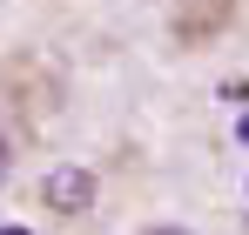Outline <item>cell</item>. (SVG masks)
Wrapping results in <instances>:
<instances>
[{
	"instance_id": "1",
	"label": "cell",
	"mask_w": 249,
	"mask_h": 235,
	"mask_svg": "<svg viewBox=\"0 0 249 235\" xmlns=\"http://www.w3.org/2000/svg\"><path fill=\"white\" fill-rule=\"evenodd\" d=\"M41 201L54 215H88V208H94V175H88V168H47Z\"/></svg>"
},
{
	"instance_id": "2",
	"label": "cell",
	"mask_w": 249,
	"mask_h": 235,
	"mask_svg": "<svg viewBox=\"0 0 249 235\" xmlns=\"http://www.w3.org/2000/svg\"><path fill=\"white\" fill-rule=\"evenodd\" d=\"M7 168H14V148H7V134H0V182H7Z\"/></svg>"
},
{
	"instance_id": "3",
	"label": "cell",
	"mask_w": 249,
	"mask_h": 235,
	"mask_svg": "<svg viewBox=\"0 0 249 235\" xmlns=\"http://www.w3.org/2000/svg\"><path fill=\"white\" fill-rule=\"evenodd\" d=\"M236 141H243V148H249V115H243V121H236Z\"/></svg>"
},
{
	"instance_id": "4",
	"label": "cell",
	"mask_w": 249,
	"mask_h": 235,
	"mask_svg": "<svg viewBox=\"0 0 249 235\" xmlns=\"http://www.w3.org/2000/svg\"><path fill=\"white\" fill-rule=\"evenodd\" d=\"M0 235H27V229H0Z\"/></svg>"
},
{
	"instance_id": "5",
	"label": "cell",
	"mask_w": 249,
	"mask_h": 235,
	"mask_svg": "<svg viewBox=\"0 0 249 235\" xmlns=\"http://www.w3.org/2000/svg\"><path fill=\"white\" fill-rule=\"evenodd\" d=\"M155 235H182V229H155Z\"/></svg>"
}]
</instances>
